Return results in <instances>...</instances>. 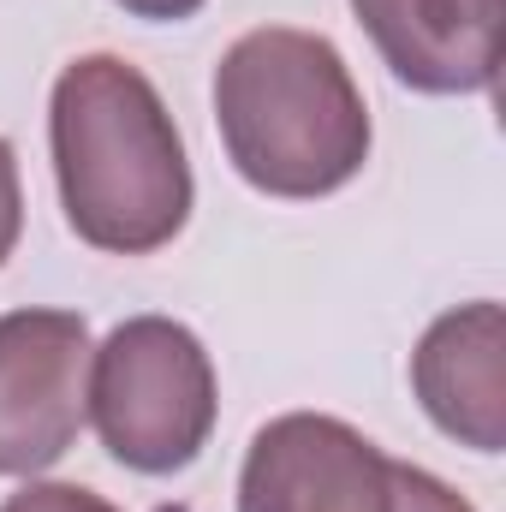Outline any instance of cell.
Returning a JSON list of instances; mask_svg holds the SVG:
<instances>
[{
  "label": "cell",
  "instance_id": "8992f818",
  "mask_svg": "<svg viewBox=\"0 0 506 512\" xmlns=\"http://www.w3.org/2000/svg\"><path fill=\"white\" fill-rule=\"evenodd\" d=\"M399 84L423 96H483L501 72L506 0H352Z\"/></svg>",
  "mask_w": 506,
  "mask_h": 512
},
{
  "label": "cell",
  "instance_id": "52a82bcc",
  "mask_svg": "<svg viewBox=\"0 0 506 512\" xmlns=\"http://www.w3.org/2000/svg\"><path fill=\"white\" fill-rule=\"evenodd\" d=\"M411 393L441 435L477 453L506 447V310L495 298L435 316L411 352Z\"/></svg>",
  "mask_w": 506,
  "mask_h": 512
},
{
  "label": "cell",
  "instance_id": "6da1fadb",
  "mask_svg": "<svg viewBox=\"0 0 506 512\" xmlns=\"http://www.w3.org/2000/svg\"><path fill=\"white\" fill-rule=\"evenodd\" d=\"M48 149L60 209L84 245L149 256L191 221V161L161 90L120 54H84L54 78Z\"/></svg>",
  "mask_w": 506,
  "mask_h": 512
},
{
  "label": "cell",
  "instance_id": "277c9868",
  "mask_svg": "<svg viewBox=\"0 0 506 512\" xmlns=\"http://www.w3.org/2000/svg\"><path fill=\"white\" fill-rule=\"evenodd\" d=\"M90 322L78 310L0 316V477H36L84 429Z\"/></svg>",
  "mask_w": 506,
  "mask_h": 512
},
{
  "label": "cell",
  "instance_id": "9c48e42d",
  "mask_svg": "<svg viewBox=\"0 0 506 512\" xmlns=\"http://www.w3.org/2000/svg\"><path fill=\"white\" fill-rule=\"evenodd\" d=\"M0 512H120L84 483H24L18 495H6Z\"/></svg>",
  "mask_w": 506,
  "mask_h": 512
},
{
  "label": "cell",
  "instance_id": "3957f363",
  "mask_svg": "<svg viewBox=\"0 0 506 512\" xmlns=\"http://www.w3.org/2000/svg\"><path fill=\"white\" fill-rule=\"evenodd\" d=\"M84 411L102 447L126 471L173 477L215 435V411H221L215 364L185 322L131 316L90 352Z\"/></svg>",
  "mask_w": 506,
  "mask_h": 512
},
{
  "label": "cell",
  "instance_id": "30bf717a",
  "mask_svg": "<svg viewBox=\"0 0 506 512\" xmlns=\"http://www.w3.org/2000/svg\"><path fill=\"white\" fill-rule=\"evenodd\" d=\"M18 233H24V185H18V155L0 137V262L12 256Z\"/></svg>",
  "mask_w": 506,
  "mask_h": 512
},
{
  "label": "cell",
  "instance_id": "5b68a950",
  "mask_svg": "<svg viewBox=\"0 0 506 512\" xmlns=\"http://www.w3.org/2000/svg\"><path fill=\"white\" fill-rule=\"evenodd\" d=\"M393 471L364 429L328 411L262 423L239 471V512H393Z\"/></svg>",
  "mask_w": 506,
  "mask_h": 512
},
{
  "label": "cell",
  "instance_id": "8fae6325",
  "mask_svg": "<svg viewBox=\"0 0 506 512\" xmlns=\"http://www.w3.org/2000/svg\"><path fill=\"white\" fill-rule=\"evenodd\" d=\"M120 12H131V18H149V24H179V18H191L203 0H114Z\"/></svg>",
  "mask_w": 506,
  "mask_h": 512
},
{
  "label": "cell",
  "instance_id": "7a4b0ae2",
  "mask_svg": "<svg viewBox=\"0 0 506 512\" xmlns=\"http://www.w3.org/2000/svg\"><path fill=\"white\" fill-rule=\"evenodd\" d=\"M215 126L262 197H328L370 161V108L346 54L292 24H262L221 54Z\"/></svg>",
  "mask_w": 506,
  "mask_h": 512
},
{
  "label": "cell",
  "instance_id": "ba28073f",
  "mask_svg": "<svg viewBox=\"0 0 506 512\" xmlns=\"http://www.w3.org/2000/svg\"><path fill=\"white\" fill-rule=\"evenodd\" d=\"M393 512H477V507L453 483H441L435 471L399 459V471H393Z\"/></svg>",
  "mask_w": 506,
  "mask_h": 512
}]
</instances>
